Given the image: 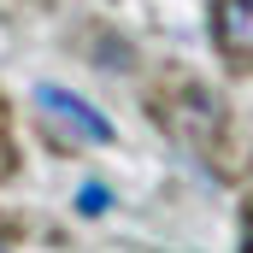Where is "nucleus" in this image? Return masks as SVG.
Instances as JSON below:
<instances>
[{"mask_svg": "<svg viewBox=\"0 0 253 253\" xmlns=\"http://www.w3.org/2000/svg\"><path fill=\"white\" fill-rule=\"evenodd\" d=\"M153 112H159V124L171 129L183 147H212V141L224 135V106H218V94H206L200 83H171V88L153 100Z\"/></svg>", "mask_w": 253, "mask_h": 253, "instance_id": "nucleus-1", "label": "nucleus"}, {"mask_svg": "<svg viewBox=\"0 0 253 253\" xmlns=\"http://www.w3.org/2000/svg\"><path fill=\"white\" fill-rule=\"evenodd\" d=\"M36 112L47 118V129L71 141V147H100V141H112V124L88 106V100H77L71 88H53V83H42L36 88Z\"/></svg>", "mask_w": 253, "mask_h": 253, "instance_id": "nucleus-2", "label": "nucleus"}, {"mask_svg": "<svg viewBox=\"0 0 253 253\" xmlns=\"http://www.w3.org/2000/svg\"><path fill=\"white\" fill-rule=\"evenodd\" d=\"M212 42L230 65L253 71V0H212Z\"/></svg>", "mask_w": 253, "mask_h": 253, "instance_id": "nucleus-3", "label": "nucleus"}, {"mask_svg": "<svg viewBox=\"0 0 253 253\" xmlns=\"http://www.w3.org/2000/svg\"><path fill=\"white\" fill-rule=\"evenodd\" d=\"M106 206V189H83V212H100Z\"/></svg>", "mask_w": 253, "mask_h": 253, "instance_id": "nucleus-4", "label": "nucleus"}, {"mask_svg": "<svg viewBox=\"0 0 253 253\" xmlns=\"http://www.w3.org/2000/svg\"><path fill=\"white\" fill-rule=\"evenodd\" d=\"M242 253H253V206H248V224H242Z\"/></svg>", "mask_w": 253, "mask_h": 253, "instance_id": "nucleus-5", "label": "nucleus"}, {"mask_svg": "<svg viewBox=\"0 0 253 253\" xmlns=\"http://www.w3.org/2000/svg\"><path fill=\"white\" fill-rule=\"evenodd\" d=\"M0 253H6V248H0Z\"/></svg>", "mask_w": 253, "mask_h": 253, "instance_id": "nucleus-6", "label": "nucleus"}]
</instances>
